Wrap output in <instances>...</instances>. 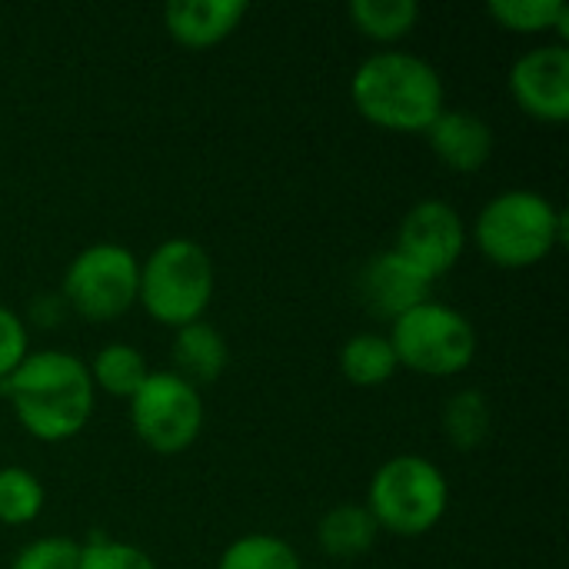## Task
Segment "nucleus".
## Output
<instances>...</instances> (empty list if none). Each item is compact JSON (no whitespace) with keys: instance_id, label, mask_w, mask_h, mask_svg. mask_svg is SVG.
Returning a JSON list of instances; mask_svg holds the SVG:
<instances>
[{"instance_id":"obj_1","label":"nucleus","mask_w":569,"mask_h":569,"mask_svg":"<svg viewBox=\"0 0 569 569\" xmlns=\"http://www.w3.org/2000/svg\"><path fill=\"white\" fill-rule=\"evenodd\" d=\"M0 393L13 407L20 427L47 443L77 437L93 413L90 370L57 350L23 357V363L0 380Z\"/></svg>"},{"instance_id":"obj_2","label":"nucleus","mask_w":569,"mask_h":569,"mask_svg":"<svg viewBox=\"0 0 569 569\" xmlns=\"http://www.w3.org/2000/svg\"><path fill=\"white\" fill-rule=\"evenodd\" d=\"M350 97L370 123L397 133H427L443 113L440 73L423 57L403 50L363 60L350 80Z\"/></svg>"},{"instance_id":"obj_3","label":"nucleus","mask_w":569,"mask_h":569,"mask_svg":"<svg viewBox=\"0 0 569 569\" xmlns=\"http://www.w3.org/2000/svg\"><path fill=\"white\" fill-rule=\"evenodd\" d=\"M473 237L497 267H533L563 240V213L540 193L510 190L480 210Z\"/></svg>"},{"instance_id":"obj_4","label":"nucleus","mask_w":569,"mask_h":569,"mask_svg":"<svg viewBox=\"0 0 569 569\" xmlns=\"http://www.w3.org/2000/svg\"><path fill=\"white\" fill-rule=\"evenodd\" d=\"M213 293V263L193 240H167L140 267L143 310L163 327H187L203 317Z\"/></svg>"},{"instance_id":"obj_5","label":"nucleus","mask_w":569,"mask_h":569,"mask_svg":"<svg viewBox=\"0 0 569 569\" xmlns=\"http://www.w3.org/2000/svg\"><path fill=\"white\" fill-rule=\"evenodd\" d=\"M447 500L450 490L437 463L403 453L373 473L367 510L373 513L377 527L397 537H423L447 513Z\"/></svg>"},{"instance_id":"obj_6","label":"nucleus","mask_w":569,"mask_h":569,"mask_svg":"<svg viewBox=\"0 0 569 569\" xmlns=\"http://www.w3.org/2000/svg\"><path fill=\"white\" fill-rule=\"evenodd\" d=\"M387 340L397 353V363L423 377H453L470 367L477 353L473 323L460 310L433 300L397 317Z\"/></svg>"},{"instance_id":"obj_7","label":"nucleus","mask_w":569,"mask_h":569,"mask_svg":"<svg viewBox=\"0 0 569 569\" xmlns=\"http://www.w3.org/2000/svg\"><path fill=\"white\" fill-rule=\"evenodd\" d=\"M140 293V263L117 243H97L73 257L63 277L67 303L93 323H107L133 307Z\"/></svg>"},{"instance_id":"obj_8","label":"nucleus","mask_w":569,"mask_h":569,"mask_svg":"<svg viewBox=\"0 0 569 569\" xmlns=\"http://www.w3.org/2000/svg\"><path fill=\"white\" fill-rule=\"evenodd\" d=\"M130 423L133 433L153 453H180L200 437L203 427L200 393L193 383H187L170 370L147 373V380L130 397Z\"/></svg>"},{"instance_id":"obj_9","label":"nucleus","mask_w":569,"mask_h":569,"mask_svg":"<svg viewBox=\"0 0 569 569\" xmlns=\"http://www.w3.org/2000/svg\"><path fill=\"white\" fill-rule=\"evenodd\" d=\"M463 243L467 230L460 213L443 200H423L403 217L393 250L407 257L413 267H420L430 280H437L457 267Z\"/></svg>"},{"instance_id":"obj_10","label":"nucleus","mask_w":569,"mask_h":569,"mask_svg":"<svg viewBox=\"0 0 569 569\" xmlns=\"http://www.w3.org/2000/svg\"><path fill=\"white\" fill-rule=\"evenodd\" d=\"M510 90L530 117L563 123L569 117L567 43H547L523 53L510 70Z\"/></svg>"},{"instance_id":"obj_11","label":"nucleus","mask_w":569,"mask_h":569,"mask_svg":"<svg viewBox=\"0 0 569 569\" xmlns=\"http://www.w3.org/2000/svg\"><path fill=\"white\" fill-rule=\"evenodd\" d=\"M430 287L433 280L397 250L377 253L360 273V300L367 303L370 313L387 320H397L407 310L427 303Z\"/></svg>"},{"instance_id":"obj_12","label":"nucleus","mask_w":569,"mask_h":569,"mask_svg":"<svg viewBox=\"0 0 569 569\" xmlns=\"http://www.w3.org/2000/svg\"><path fill=\"white\" fill-rule=\"evenodd\" d=\"M427 140L433 153L457 173L480 170L493 153V130L483 117L470 110H443L430 127Z\"/></svg>"},{"instance_id":"obj_13","label":"nucleus","mask_w":569,"mask_h":569,"mask_svg":"<svg viewBox=\"0 0 569 569\" xmlns=\"http://www.w3.org/2000/svg\"><path fill=\"white\" fill-rule=\"evenodd\" d=\"M247 3L240 0H180L163 10L170 37L183 47H213L237 30Z\"/></svg>"},{"instance_id":"obj_14","label":"nucleus","mask_w":569,"mask_h":569,"mask_svg":"<svg viewBox=\"0 0 569 569\" xmlns=\"http://www.w3.org/2000/svg\"><path fill=\"white\" fill-rule=\"evenodd\" d=\"M173 363H177V377H183L187 383H193V387L213 383L227 367V343L210 323L193 320L177 330Z\"/></svg>"},{"instance_id":"obj_15","label":"nucleus","mask_w":569,"mask_h":569,"mask_svg":"<svg viewBox=\"0 0 569 569\" xmlns=\"http://www.w3.org/2000/svg\"><path fill=\"white\" fill-rule=\"evenodd\" d=\"M377 533H380V527H377L373 513L360 503L333 507L317 527L320 550L330 553L333 560H353V557L367 553L373 547Z\"/></svg>"},{"instance_id":"obj_16","label":"nucleus","mask_w":569,"mask_h":569,"mask_svg":"<svg viewBox=\"0 0 569 569\" xmlns=\"http://www.w3.org/2000/svg\"><path fill=\"white\" fill-rule=\"evenodd\" d=\"M397 353L387 337L380 333H357L340 350V370L357 387H377L387 383L397 373Z\"/></svg>"},{"instance_id":"obj_17","label":"nucleus","mask_w":569,"mask_h":569,"mask_svg":"<svg viewBox=\"0 0 569 569\" xmlns=\"http://www.w3.org/2000/svg\"><path fill=\"white\" fill-rule=\"evenodd\" d=\"M347 13L360 33L387 43V40L407 37L417 27L420 3L417 0H353Z\"/></svg>"},{"instance_id":"obj_18","label":"nucleus","mask_w":569,"mask_h":569,"mask_svg":"<svg viewBox=\"0 0 569 569\" xmlns=\"http://www.w3.org/2000/svg\"><path fill=\"white\" fill-rule=\"evenodd\" d=\"M147 360L140 350H133L130 343H107L90 367V380L100 383L107 393L130 400L137 393V387L147 380Z\"/></svg>"},{"instance_id":"obj_19","label":"nucleus","mask_w":569,"mask_h":569,"mask_svg":"<svg viewBox=\"0 0 569 569\" xmlns=\"http://www.w3.org/2000/svg\"><path fill=\"white\" fill-rule=\"evenodd\" d=\"M487 13L517 33H540L557 27L560 37H567L569 7L563 0H490Z\"/></svg>"},{"instance_id":"obj_20","label":"nucleus","mask_w":569,"mask_h":569,"mask_svg":"<svg viewBox=\"0 0 569 569\" xmlns=\"http://www.w3.org/2000/svg\"><path fill=\"white\" fill-rule=\"evenodd\" d=\"M443 430L457 450H477L490 437V403L480 390H460L443 407Z\"/></svg>"},{"instance_id":"obj_21","label":"nucleus","mask_w":569,"mask_h":569,"mask_svg":"<svg viewBox=\"0 0 569 569\" xmlns=\"http://www.w3.org/2000/svg\"><path fill=\"white\" fill-rule=\"evenodd\" d=\"M40 510H43L40 480L23 467H3L0 470V523L23 527L37 520Z\"/></svg>"},{"instance_id":"obj_22","label":"nucleus","mask_w":569,"mask_h":569,"mask_svg":"<svg viewBox=\"0 0 569 569\" xmlns=\"http://www.w3.org/2000/svg\"><path fill=\"white\" fill-rule=\"evenodd\" d=\"M217 569H303L293 547L267 537V533H250L237 543L227 547Z\"/></svg>"},{"instance_id":"obj_23","label":"nucleus","mask_w":569,"mask_h":569,"mask_svg":"<svg viewBox=\"0 0 569 569\" xmlns=\"http://www.w3.org/2000/svg\"><path fill=\"white\" fill-rule=\"evenodd\" d=\"M13 569H80V547L63 537H47L23 547Z\"/></svg>"},{"instance_id":"obj_24","label":"nucleus","mask_w":569,"mask_h":569,"mask_svg":"<svg viewBox=\"0 0 569 569\" xmlns=\"http://www.w3.org/2000/svg\"><path fill=\"white\" fill-rule=\"evenodd\" d=\"M80 569H157L153 560L130 547V543H113V540H93L80 547Z\"/></svg>"},{"instance_id":"obj_25","label":"nucleus","mask_w":569,"mask_h":569,"mask_svg":"<svg viewBox=\"0 0 569 569\" xmlns=\"http://www.w3.org/2000/svg\"><path fill=\"white\" fill-rule=\"evenodd\" d=\"M27 357V330L20 317L0 307V380H7Z\"/></svg>"}]
</instances>
